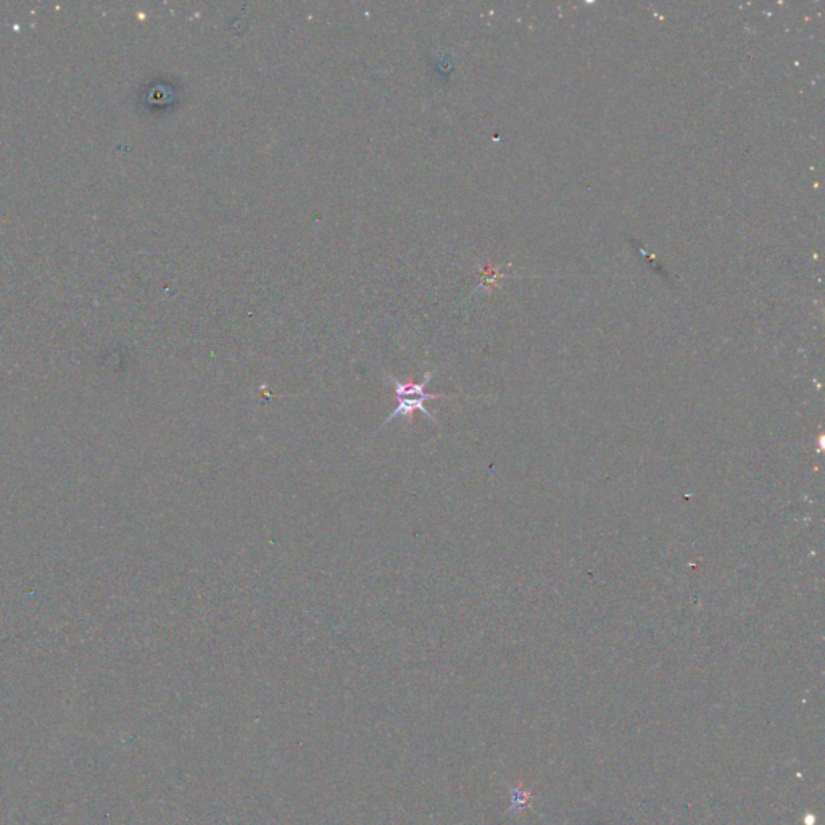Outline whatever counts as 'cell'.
<instances>
[{
    "label": "cell",
    "mask_w": 825,
    "mask_h": 825,
    "mask_svg": "<svg viewBox=\"0 0 825 825\" xmlns=\"http://www.w3.org/2000/svg\"><path fill=\"white\" fill-rule=\"evenodd\" d=\"M387 378H389L390 384L394 386L398 407L387 416L382 426H386V424L394 421V418H398V416L407 418L408 423L411 424L413 423L415 411H421V413H424L431 421L436 423V416L432 415L431 411L424 407V402H428V400H439V398H445V400H447V397H445V395L426 394V392H424L429 381L434 378V373H426V376H424L421 382H400L398 379H395L394 376H387Z\"/></svg>",
    "instance_id": "6da1fadb"
}]
</instances>
